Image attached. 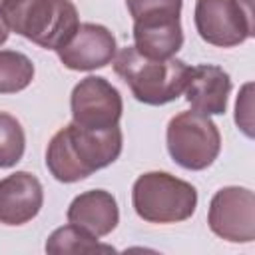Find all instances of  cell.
I'll list each match as a JSON object with an SVG mask.
<instances>
[{
    "instance_id": "obj_1",
    "label": "cell",
    "mask_w": 255,
    "mask_h": 255,
    "mask_svg": "<svg viewBox=\"0 0 255 255\" xmlns=\"http://www.w3.org/2000/svg\"><path fill=\"white\" fill-rule=\"evenodd\" d=\"M122 153V129H86L68 124L48 143L46 167L62 183H74L90 177L94 171L108 167Z\"/></svg>"
},
{
    "instance_id": "obj_2",
    "label": "cell",
    "mask_w": 255,
    "mask_h": 255,
    "mask_svg": "<svg viewBox=\"0 0 255 255\" xmlns=\"http://www.w3.org/2000/svg\"><path fill=\"white\" fill-rule=\"evenodd\" d=\"M114 72L129 86L133 98L147 106H163L177 100L191 76V68L177 58H147L126 46L114 56Z\"/></svg>"
},
{
    "instance_id": "obj_3",
    "label": "cell",
    "mask_w": 255,
    "mask_h": 255,
    "mask_svg": "<svg viewBox=\"0 0 255 255\" xmlns=\"http://www.w3.org/2000/svg\"><path fill=\"white\" fill-rule=\"evenodd\" d=\"M0 12L10 30L56 52L80 26L72 0H2Z\"/></svg>"
},
{
    "instance_id": "obj_4",
    "label": "cell",
    "mask_w": 255,
    "mask_h": 255,
    "mask_svg": "<svg viewBox=\"0 0 255 255\" xmlns=\"http://www.w3.org/2000/svg\"><path fill=\"white\" fill-rule=\"evenodd\" d=\"M135 213L147 223H179L193 215L197 191L191 183L165 173L147 171L131 187Z\"/></svg>"
},
{
    "instance_id": "obj_5",
    "label": "cell",
    "mask_w": 255,
    "mask_h": 255,
    "mask_svg": "<svg viewBox=\"0 0 255 255\" xmlns=\"http://www.w3.org/2000/svg\"><path fill=\"white\" fill-rule=\"evenodd\" d=\"M221 149V135L209 116L181 112L167 124V151L171 159L191 171L209 167Z\"/></svg>"
},
{
    "instance_id": "obj_6",
    "label": "cell",
    "mask_w": 255,
    "mask_h": 255,
    "mask_svg": "<svg viewBox=\"0 0 255 255\" xmlns=\"http://www.w3.org/2000/svg\"><path fill=\"white\" fill-rule=\"evenodd\" d=\"M193 18L211 46L233 48L253 36V0H197Z\"/></svg>"
},
{
    "instance_id": "obj_7",
    "label": "cell",
    "mask_w": 255,
    "mask_h": 255,
    "mask_svg": "<svg viewBox=\"0 0 255 255\" xmlns=\"http://www.w3.org/2000/svg\"><path fill=\"white\" fill-rule=\"evenodd\" d=\"M207 223L211 231L231 243L255 239V195L247 187H221L209 203Z\"/></svg>"
},
{
    "instance_id": "obj_8",
    "label": "cell",
    "mask_w": 255,
    "mask_h": 255,
    "mask_svg": "<svg viewBox=\"0 0 255 255\" xmlns=\"http://www.w3.org/2000/svg\"><path fill=\"white\" fill-rule=\"evenodd\" d=\"M72 118L74 124L86 129H108L118 126L124 104L118 88L102 76H88L72 90Z\"/></svg>"
},
{
    "instance_id": "obj_9",
    "label": "cell",
    "mask_w": 255,
    "mask_h": 255,
    "mask_svg": "<svg viewBox=\"0 0 255 255\" xmlns=\"http://www.w3.org/2000/svg\"><path fill=\"white\" fill-rule=\"evenodd\" d=\"M116 56L114 34L100 24H80L74 36L58 50L60 62L78 72H90L108 66Z\"/></svg>"
},
{
    "instance_id": "obj_10",
    "label": "cell",
    "mask_w": 255,
    "mask_h": 255,
    "mask_svg": "<svg viewBox=\"0 0 255 255\" xmlns=\"http://www.w3.org/2000/svg\"><path fill=\"white\" fill-rule=\"evenodd\" d=\"M44 203L42 183L30 171H16L0 181V223L24 225Z\"/></svg>"
},
{
    "instance_id": "obj_11",
    "label": "cell",
    "mask_w": 255,
    "mask_h": 255,
    "mask_svg": "<svg viewBox=\"0 0 255 255\" xmlns=\"http://www.w3.org/2000/svg\"><path fill=\"white\" fill-rule=\"evenodd\" d=\"M183 92L187 104L195 112L205 116L225 114L227 98L231 92V78L219 66L201 64L191 68V76Z\"/></svg>"
},
{
    "instance_id": "obj_12",
    "label": "cell",
    "mask_w": 255,
    "mask_h": 255,
    "mask_svg": "<svg viewBox=\"0 0 255 255\" xmlns=\"http://www.w3.org/2000/svg\"><path fill=\"white\" fill-rule=\"evenodd\" d=\"M66 217L68 223H74L96 237H106L116 229L120 221V209L116 197L110 191L90 189L74 197Z\"/></svg>"
},
{
    "instance_id": "obj_13",
    "label": "cell",
    "mask_w": 255,
    "mask_h": 255,
    "mask_svg": "<svg viewBox=\"0 0 255 255\" xmlns=\"http://www.w3.org/2000/svg\"><path fill=\"white\" fill-rule=\"evenodd\" d=\"M135 50L147 58H171L183 46V32L179 16L157 18V20H135L133 22Z\"/></svg>"
},
{
    "instance_id": "obj_14",
    "label": "cell",
    "mask_w": 255,
    "mask_h": 255,
    "mask_svg": "<svg viewBox=\"0 0 255 255\" xmlns=\"http://www.w3.org/2000/svg\"><path fill=\"white\" fill-rule=\"evenodd\" d=\"M112 245H104L96 235L86 229L68 223L58 227L46 241V253L50 255H92V253H114Z\"/></svg>"
},
{
    "instance_id": "obj_15",
    "label": "cell",
    "mask_w": 255,
    "mask_h": 255,
    "mask_svg": "<svg viewBox=\"0 0 255 255\" xmlns=\"http://www.w3.org/2000/svg\"><path fill=\"white\" fill-rule=\"evenodd\" d=\"M34 64L16 50H0V94H16L30 86Z\"/></svg>"
},
{
    "instance_id": "obj_16",
    "label": "cell",
    "mask_w": 255,
    "mask_h": 255,
    "mask_svg": "<svg viewBox=\"0 0 255 255\" xmlns=\"http://www.w3.org/2000/svg\"><path fill=\"white\" fill-rule=\"evenodd\" d=\"M26 147V135L20 126V122L6 114L0 112V167H12L16 165Z\"/></svg>"
},
{
    "instance_id": "obj_17",
    "label": "cell",
    "mask_w": 255,
    "mask_h": 255,
    "mask_svg": "<svg viewBox=\"0 0 255 255\" xmlns=\"http://www.w3.org/2000/svg\"><path fill=\"white\" fill-rule=\"evenodd\" d=\"M126 4L133 22L175 18L181 12V0H126Z\"/></svg>"
},
{
    "instance_id": "obj_18",
    "label": "cell",
    "mask_w": 255,
    "mask_h": 255,
    "mask_svg": "<svg viewBox=\"0 0 255 255\" xmlns=\"http://www.w3.org/2000/svg\"><path fill=\"white\" fill-rule=\"evenodd\" d=\"M235 122L245 131L247 137H253V131H251V84H247L243 88L241 96L237 98V104H235Z\"/></svg>"
},
{
    "instance_id": "obj_19",
    "label": "cell",
    "mask_w": 255,
    "mask_h": 255,
    "mask_svg": "<svg viewBox=\"0 0 255 255\" xmlns=\"http://www.w3.org/2000/svg\"><path fill=\"white\" fill-rule=\"evenodd\" d=\"M8 34H10V28H8V24H6V20H4V16H2V12H0V46L8 40Z\"/></svg>"
},
{
    "instance_id": "obj_20",
    "label": "cell",
    "mask_w": 255,
    "mask_h": 255,
    "mask_svg": "<svg viewBox=\"0 0 255 255\" xmlns=\"http://www.w3.org/2000/svg\"><path fill=\"white\" fill-rule=\"evenodd\" d=\"M0 2H2V0H0Z\"/></svg>"
}]
</instances>
